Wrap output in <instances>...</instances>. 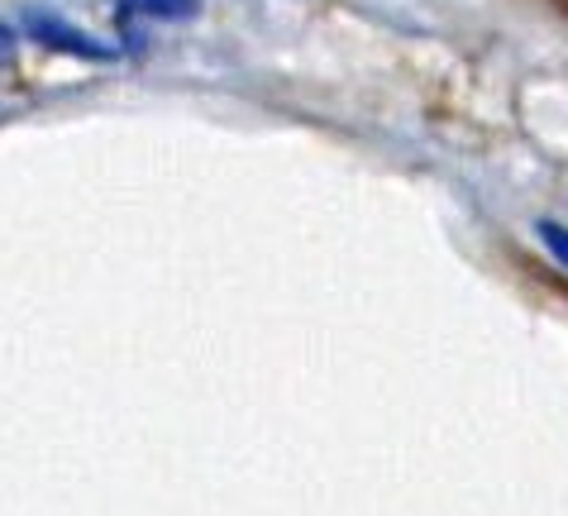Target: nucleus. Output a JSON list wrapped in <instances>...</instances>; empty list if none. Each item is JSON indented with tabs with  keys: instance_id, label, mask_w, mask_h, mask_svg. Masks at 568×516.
<instances>
[{
	"instance_id": "f257e3e1",
	"label": "nucleus",
	"mask_w": 568,
	"mask_h": 516,
	"mask_svg": "<svg viewBox=\"0 0 568 516\" xmlns=\"http://www.w3.org/2000/svg\"><path fill=\"white\" fill-rule=\"evenodd\" d=\"M120 10L149 14V20H192L196 0H120Z\"/></svg>"
},
{
	"instance_id": "f03ea898",
	"label": "nucleus",
	"mask_w": 568,
	"mask_h": 516,
	"mask_svg": "<svg viewBox=\"0 0 568 516\" xmlns=\"http://www.w3.org/2000/svg\"><path fill=\"white\" fill-rule=\"evenodd\" d=\"M540 240L549 244V254H555L564 269H568V230L564 225H540Z\"/></svg>"
}]
</instances>
